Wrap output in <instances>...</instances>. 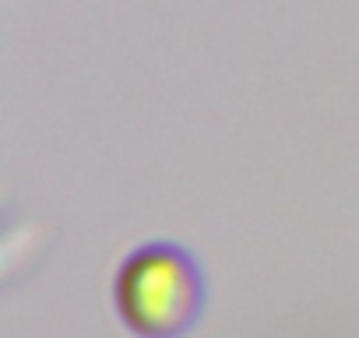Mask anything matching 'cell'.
<instances>
[{
    "label": "cell",
    "instance_id": "1",
    "mask_svg": "<svg viewBox=\"0 0 359 338\" xmlns=\"http://www.w3.org/2000/svg\"><path fill=\"white\" fill-rule=\"evenodd\" d=\"M205 271L191 250L169 240L123 257L113 278V306L137 338H184L205 313Z\"/></svg>",
    "mask_w": 359,
    "mask_h": 338
}]
</instances>
